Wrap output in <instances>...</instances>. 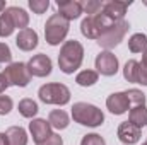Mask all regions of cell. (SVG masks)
<instances>
[{"label": "cell", "mask_w": 147, "mask_h": 145, "mask_svg": "<svg viewBox=\"0 0 147 145\" xmlns=\"http://www.w3.org/2000/svg\"><path fill=\"white\" fill-rule=\"evenodd\" d=\"M106 108L110 109V113H113V114H123V113L128 111L130 103H128L125 92H115L106 99Z\"/></svg>", "instance_id": "5bb4252c"}, {"label": "cell", "mask_w": 147, "mask_h": 145, "mask_svg": "<svg viewBox=\"0 0 147 145\" xmlns=\"http://www.w3.org/2000/svg\"><path fill=\"white\" fill-rule=\"evenodd\" d=\"M14 29H16V26H14V22H12L9 12L3 10V12L0 14V38L10 36V34L14 33Z\"/></svg>", "instance_id": "cb8c5ba5"}, {"label": "cell", "mask_w": 147, "mask_h": 145, "mask_svg": "<svg viewBox=\"0 0 147 145\" xmlns=\"http://www.w3.org/2000/svg\"><path fill=\"white\" fill-rule=\"evenodd\" d=\"M7 12H9V15H10V19H12V22H14V26L17 28V29H28V24H29V15H28V12L24 10V9H21V7H9V9H5Z\"/></svg>", "instance_id": "2e32d148"}, {"label": "cell", "mask_w": 147, "mask_h": 145, "mask_svg": "<svg viewBox=\"0 0 147 145\" xmlns=\"http://www.w3.org/2000/svg\"><path fill=\"white\" fill-rule=\"evenodd\" d=\"M9 85H10V80H9V77H7L5 73H0V94H2V92H5Z\"/></svg>", "instance_id": "1f68e13d"}, {"label": "cell", "mask_w": 147, "mask_h": 145, "mask_svg": "<svg viewBox=\"0 0 147 145\" xmlns=\"http://www.w3.org/2000/svg\"><path fill=\"white\" fill-rule=\"evenodd\" d=\"M96 68H98V73L105 77H111L118 72V58L111 51H101L96 56Z\"/></svg>", "instance_id": "ba28073f"}, {"label": "cell", "mask_w": 147, "mask_h": 145, "mask_svg": "<svg viewBox=\"0 0 147 145\" xmlns=\"http://www.w3.org/2000/svg\"><path fill=\"white\" fill-rule=\"evenodd\" d=\"M28 68H29V73L34 75V77H46V75L51 73V60L45 53L34 55L28 62Z\"/></svg>", "instance_id": "9c48e42d"}, {"label": "cell", "mask_w": 147, "mask_h": 145, "mask_svg": "<svg viewBox=\"0 0 147 145\" xmlns=\"http://www.w3.org/2000/svg\"><path fill=\"white\" fill-rule=\"evenodd\" d=\"M39 99L45 104H58L63 106L70 101V91L63 84H45L38 91Z\"/></svg>", "instance_id": "5b68a950"}, {"label": "cell", "mask_w": 147, "mask_h": 145, "mask_svg": "<svg viewBox=\"0 0 147 145\" xmlns=\"http://www.w3.org/2000/svg\"><path fill=\"white\" fill-rule=\"evenodd\" d=\"M5 75L9 77L10 84L12 85H17V87H26L29 82H31V73L28 68V63H22V62H16V63H10L7 68H5Z\"/></svg>", "instance_id": "52a82bcc"}, {"label": "cell", "mask_w": 147, "mask_h": 145, "mask_svg": "<svg viewBox=\"0 0 147 145\" xmlns=\"http://www.w3.org/2000/svg\"><path fill=\"white\" fill-rule=\"evenodd\" d=\"M16 44H17V48L22 50V51H31V50H34L38 46V33L33 31V29H29V28L19 31V34L16 38Z\"/></svg>", "instance_id": "9a60e30c"}, {"label": "cell", "mask_w": 147, "mask_h": 145, "mask_svg": "<svg viewBox=\"0 0 147 145\" xmlns=\"http://www.w3.org/2000/svg\"><path fill=\"white\" fill-rule=\"evenodd\" d=\"M139 70H140V63L137 60H128L123 67V77L128 82L139 84Z\"/></svg>", "instance_id": "ffe728a7"}, {"label": "cell", "mask_w": 147, "mask_h": 145, "mask_svg": "<svg viewBox=\"0 0 147 145\" xmlns=\"http://www.w3.org/2000/svg\"><path fill=\"white\" fill-rule=\"evenodd\" d=\"M128 5H130V2H118V0L105 2V5H103V12L110 17L111 21L118 22V21H123Z\"/></svg>", "instance_id": "4fadbf2b"}, {"label": "cell", "mask_w": 147, "mask_h": 145, "mask_svg": "<svg viewBox=\"0 0 147 145\" xmlns=\"http://www.w3.org/2000/svg\"><path fill=\"white\" fill-rule=\"evenodd\" d=\"M125 96H127L130 106H134V108L146 104V94L142 91H139V89H128V91H125Z\"/></svg>", "instance_id": "d4e9b609"}, {"label": "cell", "mask_w": 147, "mask_h": 145, "mask_svg": "<svg viewBox=\"0 0 147 145\" xmlns=\"http://www.w3.org/2000/svg\"><path fill=\"white\" fill-rule=\"evenodd\" d=\"M0 145H9V142H7V137H5V133H0Z\"/></svg>", "instance_id": "e575fe53"}, {"label": "cell", "mask_w": 147, "mask_h": 145, "mask_svg": "<svg viewBox=\"0 0 147 145\" xmlns=\"http://www.w3.org/2000/svg\"><path fill=\"white\" fill-rule=\"evenodd\" d=\"M80 145H106V142H105V138H103L101 135H98V133H89V135H86V137L80 140Z\"/></svg>", "instance_id": "83f0119b"}, {"label": "cell", "mask_w": 147, "mask_h": 145, "mask_svg": "<svg viewBox=\"0 0 147 145\" xmlns=\"http://www.w3.org/2000/svg\"><path fill=\"white\" fill-rule=\"evenodd\" d=\"M5 9V2H0V10H3Z\"/></svg>", "instance_id": "d590c367"}, {"label": "cell", "mask_w": 147, "mask_h": 145, "mask_svg": "<svg viewBox=\"0 0 147 145\" xmlns=\"http://www.w3.org/2000/svg\"><path fill=\"white\" fill-rule=\"evenodd\" d=\"M118 138L125 145H134L140 140V128L132 125L130 121H123L118 126Z\"/></svg>", "instance_id": "7c38bea8"}, {"label": "cell", "mask_w": 147, "mask_h": 145, "mask_svg": "<svg viewBox=\"0 0 147 145\" xmlns=\"http://www.w3.org/2000/svg\"><path fill=\"white\" fill-rule=\"evenodd\" d=\"M19 113H21V116H24V118H33V116H36L39 108H38L36 101H33V99H29V97H26V99H22L21 103H19Z\"/></svg>", "instance_id": "7402d4cb"}, {"label": "cell", "mask_w": 147, "mask_h": 145, "mask_svg": "<svg viewBox=\"0 0 147 145\" xmlns=\"http://www.w3.org/2000/svg\"><path fill=\"white\" fill-rule=\"evenodd\" d=\"M48 123L51 125V128H57V130H65L70 123L69 119V114L63 111V109H55L50 113L48 116Z\"/></svg>", "instance_id": "ac0fdd59"}, {"label": "cell", "mask_w": 147, "mask_h": 145, "mask_svg": "<svg viewBox=\"0 0 147 145\" xmlns=\"http://www.w3.org/2000/svg\"><path fill=\"white\" fill-rule=\"evenodd\" d=\"M128 121L132 125H135L137 128H142L147 125V108L144 106H135V108L130 109L128 113Z\"/></svg>", "instance_id": "d6986e66"}, {"label": "cell", "mask_w": 147, "mask_h": 145, "mask_svg": "<svg viewBox=\"0 0 147 145\" xmlns=\"http://www.w3.org/2000/svg\"><path fill=\"white\" fill-rule=\"evenodd\" d=\"M142 145H147V142H146V144H142Z\"/></svg>", "instance_id": "8d00e7d4"}, {"label": "cell", "mask_w": 147, "mask_h": 145, "mask_svg": "<svg viewBox=\"0 0 147 145\" xmlns=\"http://www.w3.org/2000/svg\"><path fill=\"white\" fill-rule=\"evenodd\" d=\"M82 60H84V46L75 39L65 41L58 55L60 70L63 73H74L82 65Z\"/></svg>", "instance_id": "6da1fadb"}, {"label": "cell", "mask_w": 147, "mask_h": 145, "mask_svg": "<svg viewBox=\"0 0 147 145\" xmlns=\"http://www.w3.org/2000/svg\"><path fill=\"white\" fill-rule=\"evenodd\" d=\"M29 132H31L33 140L38 145V144H41V142H45L48 137H51V125L46 119L38 118V119H33L29 123Z\"/></svg>", "instance_id": "8fae6325"}, {"label": "cell", "mask_w": 147, "mask_h": 145, "mask_svg": "<svg viewBox=\"0 0 147 145\" xmlns=\"http://www.w3.org/2000/svg\"><path fill=\"white\" fill-rule=\"evenodd\" d=\"M9 145H28V133L21 126H10L5 132Z\"/></svg>", "instance_id": "e0dca14e"}, {"label": "cell", "mask_w": 147, "mask_h": 145, "mask_svg": "<svg viewBox=\"0 0 147 145\" xmlns=\"http://www.w3.org/2000/svg\"><path fill=\"white\" fill-rule=\"evenodd\" d=\"M103 5L105 2H98V0H87L82 3V10L89 15H94V14H99L103 10Z\"/></svg>", "instance_id": "484cf974"}, {"label": "cell", "mask_w": 147, "mask_h": 145, "mask_svg": "<svg viewBox=\"0 0 147 145\" xmlns=\"http://www.w3.org/2000/svg\"><path fill=\"white\" fill-rule=\"evenodd\" d=\"M48 7H50L48 0H29V9L34 14H45Z\"/></svg>", "instance_id": "4316f807"}, {"label": "cell", "mask_w": 147, "mask_h": 145, "mask_svg": "<svg viewBox=\"0 0 147 145\" xmlns=\"http://www.w3.org/2000/svg\"><path fill=\"white\" fill-rule=\"evenodd\" d=\"M128 50L132 53H144L147 50V36L142 33H137L128 39Z\"/></svg>", "instance_id": "44dd1931"}, {"label": "cell", "mask_w": 147, "mask_h": 145, "mask_svg": "<svg viewBox=\"0 0 147 145\" xmlns=\"http://www.w3.org/2000/svg\"><path fill=\"white\" fill-rule=\"evenodd\" d=\"M128 22L123 19V21H118V22H115L113 26H111L110 29L103 34V36L98 39V44L101 46V48H105L106 51L111 50V48H115V46H118L120 44V41L125 38L127 34V31H128Z\"/></svg>", "instance_id": "8992f818"}, {"label": "cell", "mask_w": 147, "mask_h": 145, "mask_svg": "<svg viewBox=\"0 0 147 145\" xmlns=\"http://www.w3.org/2000/svg\"><path fill=\"white\" fill-rule=\"evenodd\" d=\"M57 7H58V14L62 17H65L69 22L74 21V19H79L80 14L84 12L82 10V2H77V0H58Z\"/></svg>", "instance_id": "30bf717a"}, {"label": "cell", "mask_w": 147, "mask_h": 145, "mask_svg": "<svg viewBox=\"0 0 147 145\" xmlns=\"http://www.w3.org/2000/svg\"><path fill=\"white\" fill-rule=\"evenodd\" d=\"M38 145H63V140H62L60 135L51 133V137H48L45 142H41V144H38Z\"/></svg>", "instance_id": "4dcf8cb0"}, {"label": "cell", "mask_w": 147, "mask_h": 145, "mask_svg": "<svg viewBox=\"0 0 147 145\" xmlns=\"http://www.w3.org/2000/svg\"><path fill=\"white\" fill-rule=\"evenodd\" d=\"M113 24H115V21H111L110 17L101 10L99 14L87 15L82 21V24H80V31H82L84 36L89 38V39H99Z\"/></svg>", "instance_id": "3957f363"}, {"label": "cell", "mask_w": 147, "mask_h": 145, "mask_svg": "<svg viewBox=\"0 0 147 145\" xmlns=\"http://www.w3.org/2000/svg\"><path fill=\"white\" fill-rule=\"evenodd\" d=\"M12 106H14V103L9 96H0V116L9 114L12 111Z\"/></svg>", "instance_id": "f1b7e54d"}, {"label": "cell", "mask_w": 147, "mask_h": 145, "mask_svg": "<svg viewBox=\"0 0 147 145\" xmlns=\"http://www.w3.org/2000/svg\"><path fill=\"white\" fill-rule=\"evenodd\" d=\"M98 77L99 75H98L96 70H82L75 77V82L79 85H82V87H91V85H94L98 82Z\"/></svg>", "instance_id": "603a6c76"}, {"label": "cell", "mask_w": 147, "mask_h": 145, "mask_svg": "<svg viewBox=\"0 0 147 145\" xmlns=\"http://www.w3.org/2000/svg\"><path fill=\"white\" fill-rule=\"evenodd\" d=\"M140 65H142L144 68H147V50L142 53V63H140Z\"/></svg>", "instance_id": "836d02e7"}, {"label": "cell", "mask_w": 147, "mask_h": 145, "mask_svg": "<svg viewBox=\"0 0 147 145\" xmlns=\"http://www.w3.org/2000/svg\"><path fill=\"white\" fill-rule=\"evenodd\" d=\"M69 21L65 17H62L60 14H53L48 17L46 24H45V38H46V43L51 44V46H57L60 44L65 36L69 34Z\"/></svg>", "instance_id": "277c9868"}, {"label": "cell", "mask_w": 147, "mask_h": 145, "mask_svg": "<svg viewBox=\"0 0 147 145\" xmlns=\"http://www.w3.org/2000/svg\"><path fill=\"white\" fill-rule=\"evenodd\" d=\"M139 84L147 85V68H144L142 65H140V70H139Z\"/></svg>", "instance_id": "d6a6232c"}, {"label": "cell", "mask_w": 147, "mask_h": 145, "mask_svg": "<svg viewBox=\"0 0 147 145\" xmlns=\"http://www.w3.org/2000/svg\"><path fill=\"white\" fill-rule=\"evenodd\" d=\"M72 118L75 123H79L82 126H91V128H96V126L103 125V121H105L103 111L89 103H75L72 106Z\"/></svg>", "instance_id": "7a4b0ae2"}, {"label": "cell", "mask_w": 147, "mask_h": 145, "mask_svg": "<svg viewBox=\"0 0 147 145\" xmlns=\"http://www.w3.org/2000/svg\"><path fill=\"white\" fill-rule=\"evenodd\" d=\"M12 58V53H10V48L5 44V43H0V63H5V62H10Z\"/></svg>", "instance_id": "f546056e"}]
</instances>
